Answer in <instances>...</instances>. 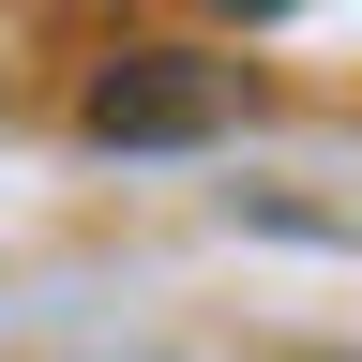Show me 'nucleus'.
<instances>
[{
  "label": "nucleus",
  "mask_w": 362,
  "mask_h": 362,
  "mask_svg": "<svg viewBox=\"0 0 362 362\" xmlns=\"http://www.w3.org/2000/svg\"><path fill=\"white\" fill-rule=\"evenodd\" d=\"M257 90H242V61H197V45H121L106 76H90V136L106 151H211L226 121H242Z\"/></svg>",
  "instance_id": "nucleus-1"
},
{
  "label": "nucleus",
  "mask_w": 362,
  "mask_h": 362,
  "mask_svg": "<svg viewBox=\"0 0 362 362\" xmlns=\"http://www.w3.org/2000/svg\"><path fill=\"white\" fill-rule=\"evenodd\" d=\"M211 16H242V30H257V16H302V0H211Z\"/></svg>",
  "instance_id": "nucleus-2"
}]
</instances>
